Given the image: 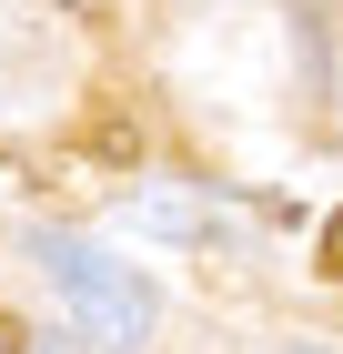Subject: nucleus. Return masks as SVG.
<instances>
[{
    "label": "nucleus",
    "mask_w": 343,
    "mask_h": 354,
    "mask_svg": "<svg viewBox=\"0 0 343 354\" xmlns=\"http://www.w3.org/2000/svg\"><path fill=\"white\" fill-rule=\"evenodd\" d=\"M41 273H51V294H61V324L91 354H141L152 344L161 294H152V273L121 263L111 243H91V233H41Z\"/></svg>",
    "instance_id": "nucleus-1"
},
{
    "label": "nucleus",
    "mask_w": 343,
    "mask_h": 354,
    "mask_svg": "<svg viewBox=\"0 0 343 354\" xmlns=\"http://www.w3.org/2000/svg\"><path fill=\"white\" fill-rule=\"evenodd\" d=\"M121 223L132 233H233V213H202L182 192H141V203H121Z\"/></svg>",
    "instance_id": "nucleus-2"
},
{
    "label": "nucleus",
    "mask_w": 343,
    "mask_h": 354,
    "mask_svg": "<svg viewBox=\"0 0 343 354\" xmlns=\"http://www.w3.org/2000/svg\"><path fill=\"white\" fill-rule=\"evenodd\" d=\"M323 273H343V213L323 223Z\"/></svg>",
    "instance_id": "nucleus-3"
},
{
    "label": "nucleus",
    "mask_w": 343,
    "mask_h": 354,
    "mask_svg": "<svg viewBox=\"0 0 343 354\" xmlns=\"http://www.w3.org/2000/svg\"><path fill=\"white\" fill-rule=\"evenodd\" d=\"M273 354H343V334H303V344H273Z\"/></svg>",
    "instance_id": "nucleus-4"
},
{
    "label": "nucleus",
    "mask_w": 343,
    "mask_h": 354,
    "mask_svg": "<svg viewBox=\"0 0 343 354\" xmlns=\"http://www.w3.org/2000/svg\"><path fill=\"white\" fill-rule=\"evenodd\" d=\"M0 354H30V334H21V324H10V314H0Z\"/></svg>",
    "instance_id": "nucleus-5"
}]
</instances>
